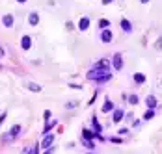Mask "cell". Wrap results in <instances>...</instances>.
Listing matches in <instances>:
<instances>
[{"mask_svg": "<svg viewBox=\"0 0 162 154\" xmlns=\"http://www.w3.org/2000/svg\"><path fill=\"white\" fill-rule=\"evenodd\" d=\"M88 78L93 80V82H97V84H104V82H108L112 78V73H110V69L95 67V69H91V71L88 73Z\"/></svg>", "mask_w": 162, "mask_h": 154, "instance_id": "obj_1", "label": "cell"}, {"mask_svg": "<svg viewBox=\"0 0 162 154\" xmlns=\"http://www.w3.org/2000/svg\"><path fill=\"white\" fill-rule=\"evenodd\" d=\"M112 67H114V71H121L123 69V56L121 54H114V58H112Z\"/></svg>", "mask_w": 162, "mask_h": 154, "instance_id": "obj_2", "label": "cell"}, {"mask_svg": "<svg viewBox=\"0 0 162 154\" xmlns=\"http://www.w3.org/2000/svg\"><path fill=\"white\" fill-rule=\"evenodd\" d=\"M52 143H54V134H45V137H43V141H41L39 147H43V149H51Z\"/></svg>", "mask_w": 162, "mask_h": 154, "instance_id": "obj_3", "label": "cell"}, {"mask_svg": "<svg viewBox=\"0 0 162 154\" xmlns=\"http://www.w3.org/2000/svg\"><path fill=\"white\" fill-rule=\"evenodd\" d=\"M112 39H114V33H112V30L104 28V30L101 32V41H103V43H112Z\"/></svg>", "mask_w": 162, "mask_h": 154, "instance_id": "obj_4", "label": "cell"}, {"mask_svg": "<svg viewBox=\"0 0 162 154\" xmlns=\"http://www.w3.org/2000/svg\"><path fill=\"white\" fill-rule=\"evenodd\" d=\"M157 104H158V100H157V97H155V95H147L145 97V106L149 108V110H155V108H157Z\"/></svg>", "mask_w": 162, "mask_h": 154, "instance_id": "obj_5", "label": "cell"}, {"mask_svg": "<svg viewBox=\"0 0 162 154\" xmlns=\"http://www.w3.org/2000/svg\"><path fill=\"white\" fill-rule=\"evenodd\" d=\"M21 46H23V50H30V46H32V37H30V36H23V37H21Z\"/></svg>", "mask_w": 162, "mask_h": 154, "instance_id": "obj_6", "label": "cell"}, {"mask_svg": "<svg viewBox=\"0 0 162 154\" xmlns=\"http://www.w3.org/2000/svg\"><path fill=\"white\" fill-rule=\"evenodd\" d=\"M19 132H21V124H13L11 130H10V136H6V137H4V141H6V139H13V137H17V136H19Z\"/></svg>", "mask_w": 162, "mask_h": 154, "instance_id": "obj_7", "label": "cell"}, {"mask_svg": "<svg viewBox=\"0 0 162 154\" xmlns=\"http://www.w3.org/2000/svg\"><path fill=\"white\" fill-rule=\"evenodd\" d=\"M121 30L125 33H132V23L127 20V19H121Z\"/></svg>", "mask_w": 162, "mask_h": 154, "instance_id": "obj_8", "label": "cell"}, {"mask_svg": "<svg viewBox=\"0 0 162 154\" xmlns=\"http://www.w3.org/2000/svg\"><path fill=\"white\" fill-rule=\"evenodd\" d=\"M125 117V111L123 110H114V115H112V121L114 123H121Z\"/></svg>", "mask_w": 162, "mask_h": 154, "instance_id": "obj_9", "label": "cell"}, {"mask_svg": "<svg viewBox=\"0 0 162 154\" xmlns=\"http://www.w3.org/2000/svg\"><path fill=\"white\" fill-rule=\"evenodd\" d=\"M88 28H89V19H88V17H82V19L78 20V30H80V32H86Z\"/></svg>", "mask_w": 162, "mask_h": 154, "instance_id": "obj_10", "label": "cell"}, {"mask_svg": "<svg viewBox=\"0 0 162 154\" xmlns=\"http://www.w3.org/2000/svg\"><path fill=\"white\" fill-rule=\"evenodd\" d=\"M28 23H30L32 26H37L39 24V15H37L36 11H32L30 15H28Z\"/></svg>", "mask_w": 162, "mask_h": 154, "instance_id": "obj_11", "label": "cell"}, {"mask_svg": "<svg viewBox=\"0 0 162 154\" xmlns=\"http://www.w3.org/2000/svg\"><path fill=\"white\" fill-rule=\"evenodd\" d=\"M93 137H101V134H95L91 130H82V139H93Z\"/></svg>", "mask_w": 162, "mask_h": 154, "instance_id": "obj_12", "label": "cell"}, {"mask_svg": "<svg viewBox=\"0 0 162 154\" xmlns=\"http://www.w3.org/2000/svg\"><path fill=\"white\" fill-rule=\"evenodd\" d=\"M2 24H4L6 28H11V26H13V15H10V13H8V15H4V17H2Z\"/></svg>", "mask_w": 162, "mask_h": 154, "instance_id": "obj_13", "label": "cell"}, {"mask_svg": "<svg viewBox=\"0 0 162 154\" xmlns=\"http://www.w3.org/2000/svg\"><path fill=\"white\" fill-rule=\"evenodd\" d=\"M26 87L32 91V93H39L41 91V86L39 84H34V82H26Z\"/></svg>", "mask_w": 162, "mask_h": 154, "instance_id": "obj_14", "label": "cell"}, {"mask_svg": "<svg viewBox=\"0 0 162 154\" xmlns=\"http://www.w3.org/2000/svg\"><path fill=\"white\" fill-rule=\"evenodd\" d=\"M112 110H114V102H112V100H104V106H103V113H108V111H112Z\"/></svg>", "mask_w": 162, "mask_h": 154, "instance_id": "obj_15", "label": "cell"}, {"mask_svg": "<svg viewBox=\"0 0 162 154\" xmlns=\"http://www.w3.org/2000/svg\"><path fill=\"white\" fill-rule=\"evenodd\" d=\"M134 82L138 84H145V74H142V73H134Z\"/></svg>", "mask_w": 162, "mask_h": 154, "instance_id": "obj_16", "label": "cell"}, {"mask_svg": "<svg viewBox=\"0 0 162 154\" xmlns=\"http://www.w3.org/2000/svg\"><path fill=\"white\" fill-rule=\"evenodd\" d=\"M93 130H95V134H101L103 132V126H101V123L97 121V117H93Z\"/></svg>", "mask_w": 162, "mask_h": 154, "instance_id": "obj_17", "label": "cell"}, {"mask_svg": "<svg viewBox=\"0 0 162 154\" xmlns=\"http://www.w3.org/2000/svg\"><path fill=\"white\" fill-rule=\"evenodd\" d=\"M95 67H101V69H108L110 67V61L108 60H101V61H97V65Z\"/></svg>", "mask_w": 162, "mask_h": 154, "instance_id": "obj_18", "label": "cell"}, {"mask_svg": "<svg viewBox=\"0 0 162 154\" xmlns=\"http://www.w3.org/2000/svg\"><path fill=\"white\" fill-rule=\"evenodd\" d=\"M129 102L132 104V106H136V104L140 102V99H138V95H129Z\"/></svg>", "mask_w": 162, "mask_h": 154, "instance_id": "obj_19", "label": "cell"}, {"mask_svg": "<svg viewBox=\"0 0 162 154\" xmlns=\"http://www.w3.org/2000/svg\"><path fill=\"white\" fill-rule=\"evenodd\" d=\"M99 28H103V30H104V28H110V23H108L106 19H101L99 20Z\"/></svg>", "mask_w": 162, "mask_h": 154, "instance_id": "obj_20", "label": "cell"}, {"mask_svg": "<svg viewBox=\"0 0 162 154\" xmlns=\"http://www.w3.org/2000/svg\"><path fill=\"white\" fill-rule=\"evenodd\" d=\"M153 117H155V110L145 111V115H144V119H145V121H149V119H153Z\"/></svg>", "mask_w": 162, "mask_h": 154, "instance_id": "obj_21", "label": "cell"}, {"mask_svg": "<svg viewBox=\"0 0 162 154\" xmlns=\"http://www.w3.org/2000/svg\"><path fill=\"white\" fill-rule=\"evenodd\" d=\"M82 143H84V145H86V147H88V149H95V145H93V143H91V141H89V139H84V141H82Z\"/></svg>", "mask_w": 162, "mask_h": 154, "instance_id": "obj_22", "label": "cell"}, {"mask_svg": "<svg viewBox=\"0 0 162 154\" xmlns=\"http://www.w3.org/2000/svg\"><path fill=\"white\" fill-rule=\"evenodd\" d=\"M117 134H119V136H127V134H129V130H127V128H121Z\"/></svg>", "mask_w": 162, "mask_h": 154, "instance_id": "obj_23", "label": "cell"}, {"mask_svg": "<svg viewBox=\"0 0 162 154\" xmlns=\"http://www.w3.org/2000/svg\"><path fill=\"white\" fill-rule=\"evenodd\" d=\"M110 141L112 143H121V139H119V137H110Z\"/></svg>", "mask_w": 162, "mask_h": 154, "instance_id": "obj_24", "label": "cell"}, {"mask_svg": "<svg viewBox=\"0 0 162 154\" xmlns=\"http://www.w3.org/2000/svg\"><path fill=\"white\" fill-rule=\"evenodd\" d=\"M101 2H103L104 6H108V4H112V2H114V0H101Z\"/></svg>", "mask_w": 162, "mask_h": 154, "instance_id": "obj_25", "label": "cell"}, {"mask_svg": "<svg viewBox=\"0 0 162 154\" xmlns=\"http://www.w3.org/2000/svg\"><path fill=\"white\" fill-rule=\"evenodd\" d=\"M155 46H157V48H158V50H160V48H162V39H158V43H157V45H155Z\"/></svg>", "mask_w": 162, "mask_h": 154, "instance_id": "obj_26", "label": "cell"}, {"mask_svg": "<svg viewBox=\"0 0 162 154\" xmlns=\"http://www.w3.org/2000/svg\"><path fill=\"white\" fill-rule=\"evenodd\" d=\"M32 150H34V149H24V150H23V154H30Z\"/></svg>", "mask_w": 162, "mask_h": 154, "instance_id": "obj_27", "label": "cell"}, {"mask_svg": "<svg viewBox=\"0 0 162 154\" xmlns=\"http://www.w3.org/2000/svg\"><path fill=\"white\" fill-rule=\"evenodd\" d=\"M34 154H39V145H37V147H34Z\"/></svg>", "mask_w": 162, "mask_h": 154, "instance_id": "obj_28", "label": "cell"}, {"mask_svg": "<svg viewBox=\"0 0 162 154\" xmlns=\"http://www.w3.org/2000/svg\"><path fill=\"white\" fill-rule=\"evenodd\" d=\"M4 119H6V113H2V115H0V124H2V121H4Z\"/></svg>", "mask_w": 162, "mask_h": 154, "instance_id": "obj_29", "label": "cell"}, {"mask_svg": "<svg viewBox=\"0 0 162 154\" xmlns=\"http://www.w3.org/2000/svg\"><path fill=\"white\" fill-rule=\"evenodd\" d=\"M140 2H142V4H147V2H149V0H140Z\"/></svg>", "mask_w": 162, "mask_h": 154, "instance_id": "obj_30", "label": "cell"}, {"mask_svg": "<svg viewBox=\"0 0 162 154\" xmlns=\"http://www.w3.org/2000/svg\"><path fill=\"white\" fill-rule=\"evenodd\" d=\"M17 2H19V4H24V2H26V0H17Z\"/></svg>", "mask_w": 162, "mask_h": 154, "instance_id": "obj_31", "label": "cell"}, {"mask_svg": "<svg viewBox=\"0 0 162 154\" xmlns=\"http://www.w3.org/2000/svg\"><path fill=\"white\" fill-rule=\"evenodd\" d=\"M86 154H97V152H86Z\"/></svg>", "mask_w": 162, "mask_h": 154, "instance_id": "obj_32", "label": "cell"}]
</instances>
